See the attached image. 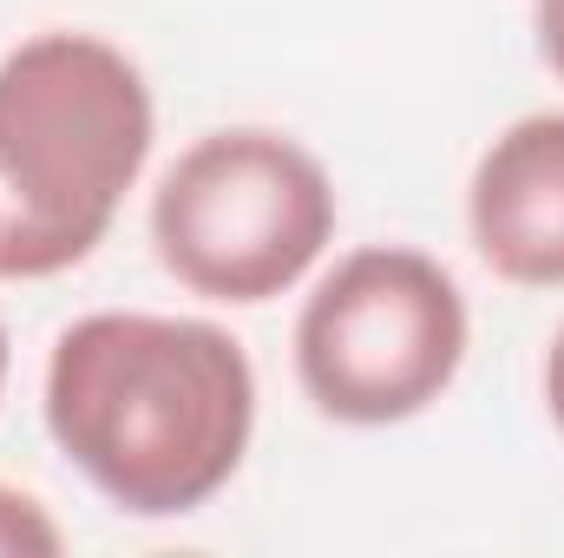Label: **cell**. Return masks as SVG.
Masks as SVG:
<instances>
[{
  "label": "cell",
  "instance_id": "cell-5",
  "mask_svg": "<svg viewBox=\"0 0 564 558\" xmlns=\"http://www.w3.org/2000/svg\"><path fill=\"white\" fill-rule=\"evenodd\" d=\"M466 224L492 277L564 289V112H532L486 144Z\"/></svg>",
  "mask_w": 564,
  "mask_h": 558
},
{
  "label": "cell",
  "instance_id": "cell-2",
  "mask_svg": "<svg viewBox=\"0 0 564 558\" xmlns=\"http://www.w3.org/2000/svg\"><path fill=\"white\" fill-rule=\"evenodd\" d=\"M151 158L144 73L99 33H33L0 60V277L86 264Z\"/></svg>",
  "mask_w": 564,
  "mask_h": 558
},
{
  "label": "cell",
  "instance_id": "cell-6",
  "mask_svg": "<svg viewBox=\"0 0 564 558\" xmlns=\"http://www.w3.org/2000/svg\"><path fill=\"white\" fill-rule=\"evenodd\" d=\"M66 546V533L53 526V513L33 493L0 486V558H53Z\"/></svg>",
  "mask_w": 564,
  "mask_h": 558
},
{
  "label": "cell",
  "instance_id": "cell-7",
  "mask_svg": "<svg viewBox=\"0 0 564 558\" xmlns=\"http://www.w3.org/2000/svg\"><path fill=\"white\" fill-rule=\"evenodd\" d=\"M532 26H539V53L564 79V0H532Z\"/></svg>",
  "mask_w": 564,
  "mask_h": 558
},
{
  "label": "cell",
  "instance_id": "cell-4",
  "mask_svg": "<svg viewBox=\"0 0 564 558\" xmlns=\"http://www.w3.org/2000/svg\"><path fill=\"white\" fill-rule=\"evenodd\" d=\"M466 362V296L426 250L375 244L315 282L295 322L302 395L328 420L394 427L426 415Z\"/></svg>",
  "mask_w": 564,
  "mask_h": 558
},
{
  "label": "cell",
  "instance_id": "cell-9",
  "mask_svg": "<svg viewBox=\"0 0 564 558\" xmlns=\"http://www.w3.org/2000/svg\"><path fill=\"white\" fill-rule=\"evenodd\" d=\"M0 388H7V329H0Z\"/></svg>",
  "mask_w": 564,
  "mask_h": 558
},
{
  "label": "cell",
  "instance_id": "cell-1",
  "mask_svg": "<svg viewBox=\"0 0 564 558\" xmlns=\"http://www.w3.org/2000/svg\"><path fill=\"white\" fill-rule=\"evenodd\" d=\"M46 427L119 513L171 519L237 480L257 427V375L217 322L106 309L59 329Z\"/></svg>",
  "mask_w": 564,
  "mask_h": 558
},
{
  "label": "cell",
  "instance_id": "cell-8",
  "mask_svg": "<svg viewBox=\"0 0 564 558\" xmlns=\"http://www.w3.org/2000/svg\"><path fill=\"white\" fill-rule=\"evenodd\" d=\"M545 408H552V420H558V433H564V329H558V342H552V355H545Z\"/></svg>",
  "mask_w": 564,
  "mask_h": 558
},
{
  "label": "cell",
  "instance_id": "cell-3",
  "mask_svg": "<svg viewBox=\"0 0 564 558\" xmlns=\"http://www.w3.org/2000/svg\"><path fill=\"white\" fill-rule=\"evenodd\" d=\"M335 237V184L282 132H210L151 197L158 264L210 302H270L315 270Z\"/></svg>",
  "mask_w": 564,
  "mask_h": 558
}]
</instances>
